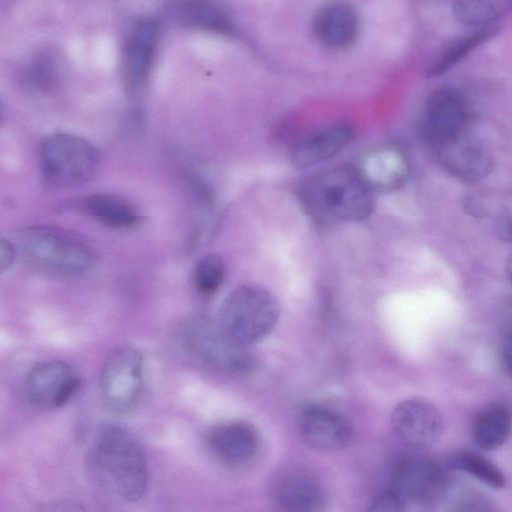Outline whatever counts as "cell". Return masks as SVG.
Masks as SVG:
<instances>
[{
    "instance_id": "484cf974",
    "label": "cell",
    "mask_w": 512,
    "mask_h": 512,
    "mask_svg": "<svg viewBox=\"0 0 512 512\" xmlns=\"http://www.w3.org/2000/svg\"><path fill=\"white\" fill-rule=\"evenodd\" d=\"M408 503L392 488L376 496L370 503L369 510L376 512H397L406 509Z\"/></svg>"
},
{
    "instance_id": "44dd1931",
    "label": "cell",
    "mask_w": 512,
    "mask_h": 512,
    "mask_svg": "<svg viewBox=\"0 0 512 512\" xmlns=\"http://www.w3.org/2000/svg\"><path fill=\"white\" fill-rule=\"evenodd\" d=\"M512 10V0H455L453 14L462 24L472 27L492 24Z\"/></svg>"
},
{
    "instance_id": "f546056e",
    "label": "cell",
    "mask_w": 512,
    "mask_h": 512,
    "mask_svg": "<svg viewBox=\"0 0 512 512\" xmlns=\"http://www.w3.org/2000/svg\"><path fill=\"white\" fill-rule=\"evenodd\" d=\"M507 272H508V276L512 282V254L510 255V257L508 259Z\"/></svg>"
},
{
    "instance_id": "7a4b0ae2",
    "label": "cell",
    "mask_w": 512,
    "mask_h": 512,
    "mask_svg": "<svg viewBox=\"0 0 512 512\" xmlns=\"http://www.w3.org/2000/svg\"><path fill=\"white\" fill-rule=\"evenodd\" d=\"M299 200L315 221L323 224L360 221L373 209L366 181L348 168L315 173L298 186Z\"/></svg>"
},
{
    "instance_id": "f1b7e54d",
    "label": "cell",
    "mask_w": 512,
    "mask_h": 512,
    "mask_svg": "<svg viewBox=\"0 0 512 512\" xmlns=\"http://www.w3.org/2000/svg\"><path fill=\"white\" fill-rule=\"evenodd\" d=\"M496 234L506 242H512V216H505L496 224Z\"/></svg>"
},
{
    "instance_id": "9c48e42d",
    "label": "cell",
    "mask_w": 512,
    "mask_h": 512,
    "mask_svg": "<svg viewBox=\"0 0 512 512\" xmlns=\"http://www.w3.org/2000/svg\"><path fill=\"white\" fill-rule=\"evenodd\" d=\"M80 384V378L67 363L43 361L27 372L24 394L31 405L40 409H54L65 405Z\"/></svg>"
},
{
    "instance_id": "8fae6325",
    "label": "cell",
    "mask_w": 512,
    "mask_h": 512,
    "mask_svg": "<svg viewBox=\"0 0 512 512\" xmlns=\"http://www.w3.org/2000/svg\"><path fill=\"white\" fill-rule=\"evenodd\" d=\"M445 487L446 478L441 467L423 457L401 460L392 475V489L407 503L432 502L444 493Z\"/></svg>"
},
{
    "instance_id": "9a60e30c",
    "label": "cell",
    "mask_w": 512,
    "mask_h": 512,
    "mask_svg": "<svg viewBox=\"0 0 512 512\" xmlns=\"http://www.w3.org/2000/svg\"><path fill=\"white\" fill-rule=\"evenodd\" d=\"M158 37V26L151 19L140 20L130 30L123 53V75L130 88H138L147 79Z\"/></svg>"
},
{
    "instance_id": "e0dca14e",
    "label": "cell",
    "mask_w": 512,
    "mask_h": 512,
    "mask_svg": "<svg viewBox=\"0 0 512 512\" xmlns=\"http://www.w3.org/2000/svg\"><path fill=\"white\" fill-rule=\"evenodd\" d=\"M313 30L317 40L330 49L351 46L359 32V20L354 8L345 1H331L315 14Z\"/></svg>"
},
{
    "instance_id": "30bf717a",
    "label": "cell",
    "mask_w": 512,
    "mask_h": 512,
    "mask_svg": "<svg viewBox=\"0 0 512 512\" xmlns=\"http://www.w3.org/2000/svg\"><path fill=\"white\" fill-rule=\"evenodd\" d=\"M391 427L406 445L428 448L435 445L444 430L437 408L423 399H407L397 404L391 413Z\"/></svg>"
},
{
    "instance_id": "83f0119b",
    "label": "cell",
    "mask_w": 512,
    "mask_h": 512,
    "mask_svg": "<svg viewBox=\"0 0 512 512\" xmlns=\"http://www.w3.org/2000/svg\"><path fill=\"white\" fill-rule=\"evenodd\" d=\"M500 354L503 366L510 376H512V329L503 337Z\"/></svg>"
},
{
    "instance_id": "7c38bea8",
    "label": "cell",
    "mask_w": 512,
    "mask_h": 512,
    "mask_svg": "<svg viewBox=\"0 0 512 512\" xmlns=\"http://www.w3.org/2000/svg\"><path fill=\"white\" fill-rule=\"evenodd\" d=\"M303 441L319 451H335L347 447L353 439L351 422L342 414L321 406L305 408L298 420Z\"/></svg>"
},
{
    "instance_id": "ba28073f",
    "label": "cell",
    "mask_w": 512,
    "mask_h": 512,
    "mask_svg": "<svg viewBox=\"0 0 512 512\" xmlns=\"http://www.w3.org/2000/svg\"><path fill=\"white\" fill-rule=\"evenodd\" d=\"M424 134L433 147L465 136L471 122V110L458 90L443 87L428 97L424 112Z\"/></svg>"
},
{
    "instance_id": "6da1fadb",
    "label": "cell",
    "mask_w": 512,
    "mask_h": 512,
    "mask_svg": "<svg viewBox=\"0 0 512 512\" xmlns=\"http://www.w3.org/2000/svg\"><path fill=\"white\" fill-rule=\"evenodd\" d=\"M87 459L92 479L110 496L132 503L145 495L148 487L145 453L125 428L115 424L99 428Z\"/></svg>"
},
{
    "instance_id": "2e32d148",
    "label": "cell",
    "mask_w": 512,
    "mask_h": 512,
    "mask_svg": "<svg viewBox=\"0 0 512 512\" xmlns=\"http://www.w3.org/2000/svg\"><path fill=\"white\" fill-rule=\"evenodd\" d=\"M354 136V127L345 121L325 125L303 137L291 152V162L298 168H306L328 160Z\"/></svg>"
},
{
    "instance_id": "7402d4cb",
    "label": "cell",
    "mask_w": 512,
    "mask_h": 512,
    "mask_svg": "<svg viewBox=\"0 0 512 512\" xmlns=\"http://www.w3.org/2000/svg\"><path fill=\"white\" fill-rule=\"evenodd\" d=\"M184 20L197 28L219 33L232 32V24L227 16L215 5L205 0H190L182 7Z\"/></svg>"
},
{
    "instance_id": "52a82bcc",
    "label": "cell",
    "mask_w": 512,
    "mask_h": 512,
    "mask_svg": "<svg viewBox=\"0 0 512 512\" xmlns=\"http://www.w3.org/2000/svg\"><path fill=\"white\" fill-rule=\"evenodd\" d=\"M143 356L130 346L115 349L105 359L100 390L105 405L114 413H127L137 404L143 389Z\"/></svg>"
},
{
    "instance_id": "ffe728a7",
    "label": "cell",
    "mask_w": 512,
    "mask_h": 512,
    "mask_svg": "<svg viewBox=\"0 0 512 512\" xmlns=\"http://www.w3.org/2000/svg\"><path fill=\"white\" fill-rule=\"evenodd\" d=\"M512 428L510 411L501 404H493L482 410L473 422L472 435L475 443L484 450H495L508 439Z\"/></svg>"
},
{
    "instance_id": "5b68a950",
    "label": "cell",
    "mask_w": 512,
    "mask_h": 512,
    "mask_svg": "<svg viewBox=\"0 0 512 512\" xmlns=\"http://www.w3.org/2000/svg\"><path fill=\"white\" fill-rule=\"evenodd\" d=\"M40 168L52 186L71 188L88 182L96 174L100 154L88 140L70 133H55L40 145Z\"/></svg>"
},
{
    "instance_id": "d4e9b609",
    "label": "cell",
    "mask_w": 512,
    "mask_h": 512,
    "mask_svg": "<svg viewBox=\"0 0 512 512\" xmlns=\"http://www.w3.org/2000/svg\"><path fill=\"white\" fill-rule=\"evenodd\" d=\"M224 262L217 254L204 256L194 271V285L203 295L213 294L220 287L224 278Z\"/></svg>"
},
{
    "instance_id": "ac0fdd59",
    "label": "cell",
    "mask_w": 512,
    "mask_h": 512,
    "mask_svg": "<svg viewBox=\"0 0 512 512\" xmlns=\"http://www.w3.org/2000/svg\"><path fill=\"white\" fill-rule=\"evenodd\" d=\"M433 149L445 169L460 179L478 180L492 169V160L486 150L465 136Z\"/></svg>"
},
{
    "instance_id": "4dcf8cb0",
    "label": "cell",
    "mask_w": 512,
    "mask_h": 512,
    "mask_svg": "<svg viewBox=\"0 0 512 512\" xmlns=\"http://www.w3.org/2000/svg\"><path fill=\"white\" fill-rule=\"evenodd\" d=\"M511 329H512V327H511Z\"/></svg>"
},
{
    "instance_id": "cb8c5ba5",
    "label": "cell",
    "mask_w": 512,
    "mask_h": 512,
    "mask_svg": "<svg viewBox=\"0 0 512 512\" xmlns=\"http://www.w3.org/2000/svg\"><path fill=\"white\" fill-rule=\"evenodd\" d=\"M492 33L493 30L485 28L457 39L446 48L441 57L434 64L430 74L440 75L450 70L477 46L487 41Z\"/></svg>"
},
{
    "instance_id": "d6986e66",
    "label": "cell",
    "mask_w": 512,
    "mask_h": 512,
    "mask_svg": "<svg viewBox=\"0 0 512 512\" xmlns=\"http://www.w3.org/2000/svg\"><path fill=\"white\" fill-rule=\"evenodd\" d=\"M81 209L94 220L110 228H129L140 221L136 207L126 199L106 193L82 199Z\"/></svg>"
},
{
    "instance_id": "277c9868",
    "label": "cell",
    "mask_w": 512,
    "mask_h": 512,
    "mask_svg": "<svg viewBox=\"0 0 512 512\" xmlns=\"http://www.w3.org/2000/svg\"><path fill=\"white\" fill-rule=\"evenodd\" d=\"M279 317L277 298L261 286L247 284L227 295L220 308L219 324L232 339L248 346L266 337Z\"/></svg>"
},
{
    "instance_id": "4316f807",
    "label": "cell",
    "mask_w": 512,
    "mask_h": 512,
    "mask_svg": "<svg viewBox=\"0 0 512 512\" xmlns=\"http://www.w3.org/2000/svg\"><path fill=\"white\" fill-rule=\"evenodd\" d=\"M15 255L16 250L13 244L2 239L0 243V268L2 273L11 267Z\"/></svg>"
},
{
    "instance_id": "8992f818",
    "label": "cell",
    "mask_w": 512,
    "mask_h": 512,
    "mask_svg": "<svg viewBox=\"0 0 512 512\" xmlns=\"http://www.w3.org/2000/svg\"><path fill=\"white\" fill-rule=\"evenodd\" d=\"M184 347L206 365L230 374H246L255 360L244 346L232 339L218 323L198 317L181 330Z\"/></svg>"
},
{
    "instance_id": "5bb4252c",
    "label": "cell",
    "mask_w": 512,
    "mask_h": 512,
    "mask_svg": "<svg viewBox=\"0 0 512 512\" xmlns=\"http://www.w3.org/2000/svg\"><path fill=\"white\" fill-rule=\"evenodd\" d=\"M207 443L213 456L220 462L239 466L255 457L260 439L252 424L234 420L213 427L208 433Z\"/></svg>"
},
{
    "instance_id": "3957f363",
    "label": "cell",
    "mask_w": 512,
    "mask_h": 512,
    "mask_svg": "<svg viewBox=\"0 0 512 512\" xmlns=\"http://www.w3.org/2000/svg\"><path fill=\"white\" fill-rule=\"evenodd\" d=\"M18 248L33 266L60 274L77 275L88 270L94 253L80 238L54 227L31 226L17 236Z\"/></svg>"
},
{
    "instance_id": "4fadbf2b",
    "label": "cell",
    "mask_w": 512,
    "mask_h": 512,
    "mask_svg": "<svg viewBox=\"0 0 512 512\" xmlns=\"http://www.w3.org/2000/svg\"><path fill=\"white\" fill-rule=\"evenodd\" d=\"M270 492L274 503L286 511L317 512L325 504L322 484L313 474L301 468H289L277 473Z\"/></svg>"
},
{
    "instance_id": "603a6c76",
    "label": "cell",
    "mask_w": 512,
    "mask_h": 512,
    "mask_svg": "<svg viewBox=\"0 0 512 512\" xmlns=\"http://www.w3.org/2000/svg\"><path fill=\"white\" fill-rule=\"evenodd\" d=\"M454 469L463 471L487 486L500 489L505 485L502 472L489 460L473 453H462L451 460Z\"/></svg>"
}]
</instances>
